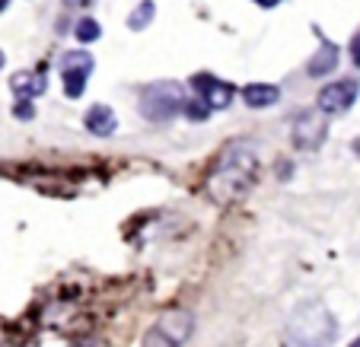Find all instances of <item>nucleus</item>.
Here are the masks:
<instances>
[{
  "mask_svg": "<svg viewBox=\"0 0 360 347\" xmlns=\"http://www.w3.org/2000/svg\"><path fill=\"white\" fill-rule=\"evenodd\" d=\"M70 7H89V4H93V0H68Z\"/></svg>",
  "mask_w": 360,
  "mask_h": 347,
  "instance_id": "obj_19",
  "label": "nucleus"
},
{
  "mask_svg": "<svg viewBox=\"0 0 360 347\" xmlns=\"http://www.w3.org/2000/svg\"><path fill=\"white\" fill-rule=\"evenodd\" d=\"M13 115L20 118V122H26V118L35 115V105L29 103V99H20V103H16V109H13Z\"/></svg>",
  "mask_w": 360,
  "mask_h": 347,
  "instance_id": "obj_16",
  "label": "nucleus"
},
{
  "mask_svg": "<svg viewBox=\"0 0 360 347\" xmlns=\"http://www.w3.org/2000/svg\"><path fill=\"white\" fill-rule=\"evenodd\" d=\"M293 143H297L300 150H316V147H322V140H326L328 134V124H326V115H322L319 109H303L293 115Z\"/></svg>",
  "mask_w": 360,
  "mask_h": 347,
  "instance_id": "obj_5",
  "label": "nucleus"
},
{
  "mask_svg": "<svg viewBox=\"0 0 360 347\" xmlns=\"http://www.w3.org/2000/svg\"><path fill=\"white\" fill-rule=\"evenodd\" d=\"M74 35H77V41H83V45H89V41H96L102 35V26L96 20H89V16H83L80 22L74 26Z\"/></svg>",
  "mask_w": 360,
  "mask_h": 347,
  "instance_id": "obj_14",
  "label": "nucleus"
},
{
  "mask_svg": "<svg viewBox=\"0 0 360 347\" xmlns=\"http://www.w3.org/2000/svg\"><path fill=\"white\" fill-rule=\"evenodd\" d=\"M153 13H157V4H153V0H143L141 7H137L134 13L128 16V29H131V32H141V29H147V22L153 20Z\"/></svg>",
  "mask_w": 360,
  "mask_h": 347,
  "instance_id": "obj_13",
  "label": "nucleus"
},
{
  "mask_svg": "<svg viewBox=\"0 0 360 347\" xmlns=\"http://www.w3.org/2000/svg\"><path fill=\"white\" fill-rule=\"evenodd\" d=\"M351 150H354V153H357V157H360V137H357V140L351 143Z\"/></svg>",
  "mask_w": 360,
  "mask_h": 347,
  "instance_id": "obj_20",
  "label": "nucleus"
},
{
  "mask_svg": "<svg viewBox=\"0 0 360 347\" xmlns=\"http://www.w3.org/2000/svg\"><path fill=\"white\" fill-rule=\"evenodd\" d=\"M338 332L322 303H303L290 319V347H328Z\"/></svg>",
  "mask_w": 360,
  "mask_h": 347,
  "instance_id": "obj_2",
  "label": "nucleus"
},
{
  "mask_svg": "<svg viewBox=\"0 0 360 347\" xmlns=\"http://www.w3.org/2000/svg\"><path fill=\"white\" fill-rule=\"evenodd\" d=\"M188 86H195L198 99H201L211 112L214 109H226V105L233 103V86L230 83H224V80H217L214 74H195Z\"/></svg>",
  "mask_w": 360,
  "mask_h": 347,
  "instance_id": "obj_8",
  "label": "nucleus"
},
{
  "mask_svg": "<svg viewBox=\"0 0 360 347\" xmlns=\"http://www.w3.org/2000/svg\"><path fill=\"white\" fill-rule=\"evenodd\" d=\"M48 86V77L41 70H20V74L10 77V89H13L20 99H29L32 103V96H41Z\"/></svg>",
  "mask_w": 360,
  "mask_h": 347,
  "instance_id": "obj_9",
  "label": "nucleus"
},
{
  "mask_svg": "<svg viewBox=\"0 0 360 347\" xmlns=\"http://www.w3.org/2000/svg\"><path fill=\"white\" fill-rule=\"evenodd\" d=\"M351 347H360V338H357V341H351Z\"/></svg>",
  "mask_w": 360,
  "mask_h": 347,
  "instance_id": "obj_23",
  "label": "nucleus"
},
{
  "mask_svg": "<svg viewBox=\"0 0 360 347\" xmlns=\"http://www.w3.org/2000/svg\"><path fill=\"white\" fill-rule=\"evenodd\" d=\"M89 70H93V58L86 51H68V55H61V83L70 99H80L83 96Z\"/></svg>",
  "mask_w": 360,
  "mask_h": 347,
  "instance_id": "obj_6",
  "label": "nucleus"
},
{
  "mask_svg": "<svg viewBox=\"0 0 360 347\" xmlns=\"http://www.w3.org/2000/svg\"><path fill=\"white\" fill-rule=\"evenodd\" d=\"M338 67V45H332V41H322V48L313 55V61H309V77H326L332 74V70Z\"/></svg>",
  "mask_w": 360,
  "mask_h": 347,
  "instance_id": "obj_12",
  "label": "nucleus"
},
{
  "mask_svg": "<svg viewBox=\"0 0 360 347\" xmlns=\"http://www.w3.org/2000/svg\"><path fill=\"white\" fill-rule=\"evenodd\" d=\"M185 109L182 83H153L141 93V115L147 122H169Z\"/></svg>",
  "mask_w": 360,
  "mask_h": 347,
  "instance_id": "obj_3",
  "label": "nucleus"
},
{
  "mask_svg": "<svg viewBox=\"0 0 360 347\" xmlns=\"http://www.w3.org/2000/svg\"><path fill=\"white\" fill-rule=\"evenodd\" d=\"M357 80H338V83H328L322 86L319 93V112L322 115H345L354 103H357Z\"/></svg>",
  "mask_w": 360,
  "mask_h": 347,
  "instance_id": "obj_7",
  "label": "nucleus"
},
{
  "mask_svg": "<svg viewBox=\"0 0 360 347\" xmlns=\"http://www.w3.org/2000/svg\"><path fill=\"white\" fill-rule=\"evenodd\" d=\"M83 124H86V131L96 137H112L118 128V118L109 105H93V109L83 115Z\"/></svg>",
  "mask_w": 360,
  "mask_h": 347,
  "instance_id": "obj_10",
  "label": "nucleus"
},
{
  "mask_svg": "<svg viewBox=\"0 0 360 347\" xmlns=\"http://www.w3.org/2000/svg\"><path fill=\"white\" fill-rule=\"evenodd\" d=\"M191 315L188 313H166L157 325L143 334L141 347H182L191 334Z\"/></svg>",
  "mask_w": 360,
  "mask_h": 347,
  "instance_id": "obj_4",
  "label": "nucleus"
},
{
  "mask_svg": "<svg viewBox=\"0 0 360 347\" xmlns=\"http://www.w3.org/2000/svg\"><path fill=\"white\" fill-rule=\"evenodd\" d=\"M278 86H271V83H249L243 89V103L249 109H268V105L278 103Z\"/></svg>",
  "mask_w": 360,
  "mask_h": 347,
  "instance_id": "obj_11",
  "label": "nucleus"
},
{
  "mask_svg": "<svg viewBox=\"0 0 360 347\" xmlns=\"http://www.w3.org/2000/svg\"><path fill=\"white\" fill-rule=\"evenodd\" d=\"M182 112L191 118V122H204V118L211 115V109H207V105H204L201 99H195V103H185V109H182Z\"/></svg>",
  "mask_w": 360,
  "mask_h": 347,
  "instance_id": "obj_15",
  "label": "nucleus"
},
{
  "mask_svg": "<svg viewBox=\"0 0 360 347\" xmlns=\"http://www.w3.org/2000/svg\"><path fill=\"white\" fill-rule=\"evenodd\" d=\"M255 178H259V157L249 147H233L207 176V195L217 204H233L255 185Z\"/></svg>",
  "mask_w": 360,
  "mask_h": 347,
  "instance_id": "obj_1",
  "label": "nucleus"
},
{
  "mask_svg": "<svg viewBox=\"0 0 360 347\" xmlns=\"http://www.w3.org/2000/svg\"><path fill=\"white\" fill-rule=\"evenodd\" d=\"M4 61H7V58H4V51H0V67H4Z\"/></svg>",
  "mask_w": 360,
  "mask_h": 347,
  "instance_id": "obj_22",
  "label": "nucleus"
},
{
  "mask_svg": "<svg viewBox=\"0 0 360 347\" xmlns=\"http://www.w3.org/2000/svg\"><path fill=\"white\" fill-rule=\"evenodd\" d=\"M351 58H354V64L360 67V32L351 39Z\"/></svg>",
  "mask_w": 360,
  "mask_h": 347,
  "instance_id": "obj_17",
  "label": "nucleus"
},
{
  "mask_svg": "<svg viewBox=\"0 0 360 347\" xmlns=\"http://www.w3.org/2000/svg\"><path fill=\"white\" fill-rule=\"evenodd\" d=\"M252 4H259L262 10H274V7L281 4V0H252Z\"/></svg>",
  "mask_w": 360,
  "mask_h": 347,
  "instance_id": "obj_18",
  "label": "nucleus"
},
{
  "mask_svg": "<svg viewBox=\"0 0 360 347\" xmlns=\"http://www.w3.org/2000/svg\"><path fill=\"white\" fill-rule=\"evenodd\" d=\"M7 4H10V0H0V13H4V10H7Z\"/></svg>",
  "mask_w": 360,
  "mask_h": 347,
  "instance_id": "obj_21",
  "label": "nucleus"
}]
</instances>
